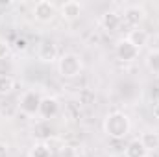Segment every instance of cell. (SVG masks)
<instances>
[{
    "label": "cell",
    "instance_id": "3957f363",
    "mask_svg": "<svg viewBox=\"0 0 159 157\" xmlns=\"http://www.w3.org/2000/svg\"><path fill=\"white\" fill-rule=\"evenodd\" d=\"M41 94L37 91H26V92H22V96H20V100H19V107H20V111L22 113H26V115H39V105H41Z\"/></svg>",
    "mask_w": 159,
    "mask_h": 157
},
{
    "label": "cell",
    "instance_id": "ba28073f",
    "mask_svg": "<svg viewBox=\"0 0 159 157\" xmlns=\"http://www.w3.org/2000/svg\"><path fill=\"white\" fill-rule=\"evenodd\" d=\"M124 20H126L129 26L137 28V26L144 20V9H143L141 6H128V7L124 9Z\"/></svg>",
    "mask_w": 159,
    "mask_h": 157
},
{
    "label": "cell",
    "instance_id": "44dd1931",
    "mask_svg": "<svg viewBox=\"0 0 159 157\" xmlns=\"http://www.w3.org/2000/svg\"><path fill=\"white\" fill-rule=\"evenodd\" d=\"M15 48H17V50H20V52H24V50L28 48L26 39H17V41H15Z\"/></svg>",
    "mask_w": 159,
    "mask_h": 157
},
{
    "label": "cell",
    "instance_id": "8fae6325",
    "mask_svg": "<svg viewBox=\"0 0 159 157\" xmlns=\"http://www.w3.org/2000/svg\"><path fill=\"white\" fill-rule=\"evenodd\" d=\"M148 150L144 148V144L141 142V139H133L128 142L126 150H124V157H148Z\"/></svg>",
    "mask_w": 159,
    "mask_h": 157
},
{
    "label": "cell",
    "instance_id": "603a6c76",
    "mask_svg": "<svg viewBox=\"0 0 159 157\" xmlns=\"http://www.w3.org/2000/svg\"><path fill=\"white\" fill-rule=\"evenodd\" d=\"M154 117L159 118V102H156V105H154Z\"/></svg>",
    "mask_w": 159,
    "mask_h": 157
},
{
    "label": "cell",
    "instance_id": "7a4b0ae2",
    "mask_svg": "<svg viewBox=\"0 0 159 157\" xmlns=\"http://www.w3.org/2000/svg\"><path fill=\"white\" fill-rule=\"evenodd\" d=\"M57 70H59V74L63 78H69V79L76 78L83 70V61H81V57H80L78 54L67 52V54L59 56V59H57Z\"/></svg>",
    "mask_w": 159,
    "mask_h": 157
},
{
    "label": "cell",
    "instance_id": "7402d4cb",
    "mask_svg": "<svg viewBox=\"0 0 159 157\" xmlns=\"http://www.w3.org/2000/svg\"><path fill=\"white\" fill-rule=\"evenodd\" d=\"M7 52H9V46H7V43L0 41V59H4V57L7 56Z\"/></svg>",
    "mask_w": 159,
    "mask_h": 157
},
{
    "label": "cell",
    "instance_id": "52a82bcc",
    "mask_svg": "<svg viewBox=\"0 0 159 157\" xmlns=\"http://www.w3.org/2000/svg\"><path fill=\"white\" fill-rule=\"evenodd\" d=\"M59 113V102H57V98H54V96H44L43 100H41V105H39V115L43 120H50V118H54L56 115Z\"/></svg>",
    "mask_w": 159,
    "mask_h": 157
},
{
    "label": "cell",
    "instance_id": "ac0fdd59",
    "mask_svg": "<svg viewBox=\"0 0 159 157\" xmlns=\"http://www.w3.org/2000/svg\"><path fill=\"white\" fill-rule=\"evenodd\" d=\"M78 98H80V104H87V105L94 102V94H93V92H91L89 89H85V91H81V92H80V96H78Z\"/></svg>",
    "mask_w": 159,
    "mask_h": 157
},
{
    "label": "cell",
    "instance_id": "277c9868",
    "mask_svg": "<svg viewBox=\"0 0 159 157\" xmlns=\"http://www.w3.org/2000/svg\"><path fill=\"white\" fill-rule=\"evenodd\" d=\"M115 52H117V57L120 61H124V63H131V61H135L139 57V48L133 46L128 39H120L117 43Z\"/></svg>",
    "mask_w": 159,
    "mask_h": 157
},
{
    "label": "cell",
    "instance_id": "30bf717a",
    "mask_svg": "<svg viewBox=\"0 0 159 157\" xmlns=\"http://www.w3.org/2000/svg\"><path fill=\"white\" fill-rule=\"evenodd\" d=\"M81 4L76 2V0H69V2H65L61 7H59V11H61V17L63 19H67V20H74V19H78L80 15H81Z\"/></svg>",
    "mask_w": 159,
    "mask_h": 157
},
{
    "label": "cell",
    "instance_id": "2e32d148",
    "mask_svg": "<svg viewBox=\"0 0 159 157\" xmlns=\"http://www.w3.org/2000/svg\"><path fill=\"white\" fill-rule=\"evenodd\" d=\"M13 89H15V79L9 74H0V96L9 94Z\"/></svg>",
    "mask_w": 159,
    "mask_h": 157
},
{
    "label": "cell",
    "instance_id": "5b68a950",
    "mask_svg": "<svg viewBox=\"0 0 159 157\" xmlns=\"http://www.w3.org/2000/svg\"><path fill=\"white\" fill-rule=\"evenodd\" d=\"M34 17L39 22H50L56 17V6L48 0H39L34 6Z\"/></svg>",
    "mask_w": 159,
    "mask_h": 157
},
{
    "label": "cell",
    "instance_id": "9a60e30c",
    "mask_svg": "<svg viewBox=\"0 0 159 157\" xmlns=\"http://www.w3.org/2000/svg\"><path fill=\"white\" fill-rule=\"evenodd\" d=\"M30 155L32 157H50L52 152H50V148H48V144H46L44 141H37V142L32 146Z\"/></svg>",
    "mask_w": 159,
    "mask_h": 157
},
{
    "label": "cell",
    "instance_id": "e0dca14e",
    "mask_svg": "<svg viewBox=\"0 0 159 157\" xmlns=\"http://www.w3.org/2000/svg\"><path fill=\"white\" fill-rule=\"evenodd\" d=\"M146 67H148L152 72L159 74V50L148 52V56H146Z\"/></svg>",
    "mask_w": 159,
    "mask_h": 157
},
{
    "label": "cell",
    "instance_id": "d6986e66",
    "mask_svg": "<svg viewBox=\"0 0 159 157\" xmlns=\"http://www.w3.org/2000/svg\"><path fill=\"white\" fill-rule=\"evenodd\" d=\"M61 155L63 157H76V150H74L72 146H65V144H63V148H61Z\"/></svg>",
    "mask_w": 159,
    "mask_h": 157
},
{
    "label": "cell",
    "instance_id": "9c48e42d",
    "mask_svg": "<svg viewBox=\"0 0 159 157\" xmlns=\"http://www.w3.org/2000/svg\"><path fill=\"white\" fill-rule=\"evenodd\" d=\"M122 22L120 15L117 11H106L102 17H100V26L106 30V32H117Z\"/></svg>",
    "mask_w": 159,
    "mask_h": 157
},
{
    "label": "cell",
    "instance_id": "5bb4252c",
    "mask_svg": "<svg viewBox=\"0 0 159 157\" xmlns=\"http://www.w3.org/2000/svg\"><path fill=\"white\" fill-rule=\"evenodd\" d=\"M52 126H50V122L48 120H43V122H39L35 128H34V135L39 139V141H48V139H52Z\"/></svg>",
    "mask_w": 159,
    "mask_h": 157
},
{
    "label": "cell",
    "instance_id": "ffe728a7",
    "mask_svg": "<svg viewBox=\"0 0 159 157\" xmlns=\"http://www.w3.org/2000/svg\"><path fill=\"white\" fill-rule=\"evenodd\" d=\"M9 155V144L0 141V157H7Z\"/></svg>",
    "mask_w": 159,
    "mask_h": 157
},
{
    "label": "cell",
    "instance_id": "8992f818",
    "mask_svg": "<svg viewBox=\"0 0 159 157\" xmlns=\"http://www.w3.org/2000/svg\"><path fill=\"white\" fill-rule=\"evenodd\" d=\"M37 57L41 61H44V63H54L57 59V46H56V43H52L48 39L41 41L39 46H37Z\"/></svg>",
    "mask_w": 159,
    "mask_h": 157
},
{
    "label": "cell",
    "instance_id": "4fadbf2b",
    "mask_svg": "<svg viewBox=\"0 0 159 157\" xmlns=\"http://www.w3.org/2000/svg\"><path fill=\"white\" fill-rule=\"evenodd\" d=\"M139 139H141V142L144 144V148H146L148 152H154V150L159 148V133L156 129H146V131H143V135H141Z\"/></svg>",
    "mask_w": 159,
    "mask_h": 157
},
{
    "label": "cell",
    "instance_id": "6da1fadb",
    "mask_svg": "<svg viewBox=\"0 0 159 157\" xmlns=\"http://www.w3.org/2000/svg\"><path fill=\"white\" fill-rule=\"evenodd\" d=\"M131 129L129 117L122 111H113L104 118V133L111 139H124Z\"/></svg>",
    "mask_w": 159,
    "mask_h": 157
},
{
    "label": "cell",
    "instance_id": "7c38bea8",
    "mask_svg": "<svg viewBox=\"0 0 159 157\" xmlns=\"http://www.w3.org/2000/svg\"><path fill=\"white\" fill-rule=\"evenodd\" d=\"M126 39L129 41L133 46H137V48L141 50L144 44H148L150 35H148V32H146V30H143V28H133V30H129V34H128V37H126Z\"/></svg>",
    "mask_w": 159,
    "mask_h": 157
}]
</instances>
